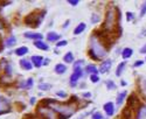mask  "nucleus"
I'll list each match as a JSON object with an SVG mask.
<instances>
[{
	"instance_id": "1",
	"label": "nucleus",
	"mask_w": 146,
	"mask_h": 119,
	"mask_svg": "<svg viewBox=\"0 0 146 119\" xmlns=\"http://www.w3.org/2000/svg\"><path fill=\"white\" fill-rule=\"evenodd\" d=\"M41 105L44 108H50L54 112L60 114V119H68L76 112V106L72 105L71 103H58L56 100H53L50 98H46L41 100Z\"/></svg>"
},
{
	"instance_id": "2",
	"label": "nucleus",
	"mask_w": 146,
	"mask_h": 119,
	"mask_svg": "<svg viewBox=\"0 0 146 119\" xmlns=\"http://www.w3.org/2000/svg\"><path fill=\"white\" fill-rule=\"evenodd\" d=\"M90 43V49H89V57H91L92 60H101L103 57L106 56L108 54V48L105 47V42L104 39L98 34H92L89 40Z\"/></svg>"
},
{
	"instance_id": "3",
	"label": "nucleus",
	"mask_w": 146,
	"mask_h": 119,
	"mask_svg": "<svg viewBox=\"0 0 146 119\" xmlns=\"http://www.w3.org/2000/svg\"><path fill=\"white\" fill-rule=\"evenodd\" d=\"M120 12L117 7L111 6L109 7V9L106 11L105 14V21L102 25V30H105V34H111L113 33V30L117 28V22H119L120 20Z\"/></svg>"
},
{
	"instance_id": "4",
	"label": "nucleus",
	"mask_w": 146,
	"mask_h": 119,
	"mask_svg": "<svg viewBox=\"0 0 146 119\" xmlns=\"http://www.w3.org/2000/svg\"><path fill=\"white\" fill-rule=\"evenodd\" d=\"M44 11H38V12H33V13L28 14L26 18H25V23L26 26H29L32 28H38L42 20L44 19Z\"/></svg>"
},
{
	"instance_id": "5",
	"label": "nucleus",
	"mask_w": 146,
	"mask_h": 119,
	"mask_svg": "<svg viewBox=\"0 0 146 119\" xmlns=\"http://www.w3.org/2000/svg\"><path fill=\"white\" fill-rule=\"evenodd\" d=\"M82 77H83V70H82V68L74 69V73H72L71 76H70V82H69L70 87H76L77 81L80 78H82Z\"/></svg>"
},
{
	"instance_id": "6",
	"label": "nucleus",
	"mask_w": 146,
	"mask_h": 119,
	"mask_svg": "<svg viewBox=\"0 0 146 119\" xmlns=\"http://www.w3.org/2000/svg\"><path fill=\"white\" fill-rule=\"evenodd\" d=\"M138 103H139V99L136 96V93H131L130 96H129V98L126 99V108H129L132 111L133 110H137Z\"/></svg>"
},
{
	"instance_id": "7",
	"label": "nucleus",
	"mask_w": 146,
	"mask_h": 119,
	"mask_svg": "<svg viewBox=\"0 0 146 119\" xmlns=\"http://www.w3.org/2000/svg\"><path fill=\"white\" fill-rule=\"evenodd\" d=\"M11 112V103L7 98L0 97V114H5Z\"/></svg>"
},
{
	"instance_id": "8",
	"label": "nucleus",
	"mask_w": 146,
	"mask_h": 119,
	"mask_svg": "<svg viewBox=\"0 0 146 119\" xmlns=\"http://www.w3.org/2000/svg\"><path fill=\"white\" fill-rule=\"evenodd\" d=\"M111 67H112V61H111V60L110 58L105 60V61H103L101 63V65H100V69H98L100 74H106L108 71L111 69Z\"/></svg>"
},
{
	"instance_id": "9",
	"label": "nucleus",
	"mask_w": 146,
	"mask_h": 119,
	"mask_svg": "<svg viewBox=\"0 0 146 119\" xmlns=\"http://www.w3.org/2000/svg\"><path fill=\"white\" fill-rule=\"evenodd\" d=\"M103 109H104V112L108 117H112L115 114V104L112 102H108L104 104L103 106Z\"/></svg>"
},
{
	"instance_id": "10",
	"label": "nucleus",
	"mask_w": 146,
	"mask_h": 119,
	"mask_svg": "<svg viewBox=\"0 0 146 119\" xmlns=\"http://www.w3.org/2000/svg\"><path fill=\"white\" fill-rule=\"evenodd\" d=\"M23 36L26 39H29V40H34V41H39V40H42L43 39V35L40 34V33H32V32H26L23 34Z\"/></svg>"
},
{
	"instance_id": "11",
	"label": "nucleus",
	"mask_w": 146,
	"mask_h": 119,
	"mask_svg": "<svg viewBox=\"0 0 146 119\" xmlns=\"http://www.w3.org/2000/svg\"><path fill=\"white\" fill-rule=\"evenodd\" d=\"M43 57L42 56H38V55H33L31 57V62L35 68H40L41 65H43Z\"/></svg>"
},
{
	"instance_id": "12",
	"label": "nucleus",
	"mask_w": 146,
	"mask_h": 119,
	"mask_svg": "<svg viewBox=\"0 0 146 119\" xmlns=\"http://www.w3.org/2000/svg\"><path fill=\"white\" fill-rule=\"evenodd\" d=\"M136 119H146V105H139L136 113Z\"/></svg>"
},
{
	"instance_id": "13",
	"label": "nucleus",
	"mask_w": 146,
	"mask_h": 119,
	"mask_svg": "<svg viewBox=\"0 0 146 119\" xmlns=\"http://www.w3.org/2000/svg\"><path fill=\"white\" fill-rule=\"evenodd\" d=\"M19 64H20L21 69H23V70H32V68H33L32 62L28 61V60H26V58L20 60V61H19Z\"/></svg>"
},
{
	"instance_id": "14",
	"label": "nucleus",
	"mask_w": 146,
	"mask_h": 119,
	"mask_svg": "<svg viewBox=\"0 0 146 119\" xmlns=\"http://www.w3.org/2000/svg\"><path fill=\"white\" fill-rule=\"evenodd\" d=\"M126 96H127V91H125V90H124V91H121V92H118V95H117V99H116V104H117V106H120L121 104L124 103Z\"/></svg>"
},
{
	"instance_id": "15",
	"label": "nucleus",
	"mask_w": 146,
	"mask_h": 119,
	"mask_svg": "<svg viewBox=\"0 0 146 119\" xmlns=\"http://www.w3.org/2000/svg\"><path fill=\"white\" fill-rule=\"evenodd\" d=\"M60 34L55 33V32H49L47 34V41L49 42H55V41H58L60 40Z\"/></svg>"
},
{
	"instance_id": "16",
	"label": "nucleus",
	"mask_w": 146,
	"mask_h": 119,
	"mask_svg": "<svg viewBox=\"0 0 146 119\" xmlns=\"http://www.w3.org/2000/svg\"><path fill=\"white\" fill-rule=\"evenodd\" d=\"M86 71L89 74V75H98V68H97L96 65H94V64H88L87 67H86Z\"/></svg>"
},
{
	"instance_id": "17",
	"label": "nucleus",
	"mask_w": 146,
	"mask_h": 119,
	"mask_svg": "<svg viewBox=\"0 0 146 119\" xmlns=\"http://www.w3.org/2000/svg\"><path fill=\"white\" fill-rule=\"evenodd\" d=\"M34 46H35L38 49H40V50H48V49H49V46H48L47 43H44L42 40L34 41Z\"/></svg>"
},
{
	"instance_id": "18",
	"label": "nucleus",
	"mask_w": 146,
	"mask_h": 119,
	"mask_svg": "<svg viewBox=\"0 0 146 119\" xmlns=\"http://www.w3.org/2000/svg\"><path fill=\"white\" fill-rule=\"evenodd\" d=\"M54 71H55V73H56L57 75H62V74H64L66 71H67V67H66V64L58 63V64H56V65H55Z\"/></svg>"
},
{
	"instance_id": "19",
	"label": "nucleus",
	"mask_w": 146,
	"mask_h": 119,
	"mask_svg": "<svg viewBox=\"0 0 146 119\" xmlns=\"http://www.w3.org/2000/svg\"><path fill=\"white\" fill-rule=\"evenodd\" d=\"M15 43H17V38L14 35H11V36L8 39H6V41H5V47L6 48H12Z\"/></svg>"
},
{
	"instance_id": "20",
	"label": "nucleus",
	"mask_w": 146,
	"mask_h": 119,
	"mask_svg": "<svg viewBox=\"0 0 146 119\" xmlns=\"http://www.w3.org/2000/svg\"><path fill=\"white\" fill-rule=\"evenodd\" d=\"M15 55L18 56H25L26 54H28V47L26 46H22V47H19V48L15 49Z\"/></svg>"
},
{
	"instance_id": "21",
	"label": "nucleus",
	"mask_w": 146,
	"mask_h": 119,
	"mask_svg": "<svg viewBox=\"0 0 146 119\" xmlns=\"http://www.w3.org/2000/svg\"><path fill=\"white\" fill-rule=\"evenodd\" d=\"M86 28H87V25L84 22H81L80 25H77V27L74 29V35H80V34H82L84 30H86Z\"/></svg>"
},
{
	"instance_id": "22",
	"label": "nucleus",
	"mask_w": 146,
	"mask_h": 119,
	"mask_svg": "<svg viewBox=\"0 0 146 119\" xmlns=\"http://www.w3.org/2000/svg\"><path fill=\"white\" fill-rule=\"evenodd\" d=\"M132 110H130L129 108H125L121 112V119H132Z\"/></svg>"
},
{
	"instance_id": "23",
	"label": "nucleus",
	"mask_w": 146,
	"mask_h": 119,
	"mask_svg": "<svg viewBox=\"0 0 146 119\" xmlns=\"http://www.w3.org/2000/svg\"><path fill=\"white\" fill-rule=\"evenodd\" d=\"M63 61L66 63H74V54H72L71 52H67L66 55L63 56Z\"/></svg>"
},
{
	"instance_id": "24",
	"label": "nucleus",
	"mask_w": 146,
	"mask_h": 119,
	"mask_svg": "<svg viewBox=\"0 0 146 119\" xmlns=\"http://www.w3.org/2000/svg\"><path fill=\"white\" fill-rule=\"evenodd\" d=\"M125 67H126V62H120V63L118 64V67H117V69H116V76H117V77L121 76V74H123Z\"/></svg>"
},
{
	"instance_id": "25",
	"label": "nucleus",
	"mask_w": 146,
	"mask_h": 119,
	"mask_svg": "<svg viewBox=\"0 0 146 119\" xmlns=\"http://www.w3.org/2000/svg\"><path fill=\"white\" fill-rule=\"evenodd\" d=\"M132 54H133V50L131 48H124L123 52H121V57H123L124 60H127L132 56Z\"/></svg>"
},
{
	"instance_id": "26",
	"label": "nucleus",
	"mask_w": 146,
	"mask_h": 119,
	"mask_svg": "<svg viewBox=\"0 0 146 119\" xmlns=\"http://www.w3.org/2000/svg\"><path fill=\"white\" fill-rule=\"evenodd\" d=\"M52 84L50 83H40L39 84V90H41V91H49L50 89H52Z\"/></svg>"
},
{
	"instance_id": "27",
	"label": "nucleus",
	"mask_w": 146,
	"mask_h": 119,
	"mask_svg": "<svg viewBox=\"0 0 146 119\" xmlns=\"http://www.w3.org/2000/svg\"><path fill=\"white\" fill-rule=\"evenodd\" d=\"M105 85H106V88H108V90H115L116 88H117V85L115 84V82L112 81V79H108L106 82H105Z\"/></svg>"
},
{
	"instance_id": "28",
	"label": "nucleus",
	"mask_w": 146,
	"mask_h": 119,
	"mask_svg": "<svg viewBox=\"0 0 146 119\" xmlns=\"http://www.w3.org/2000/svg\"><path fill=\"white\" fill-rule=\"evenodd\" d=\"M91 118H92V119H104L103 114H102L100 111H96V112H94V113H92V116H91Z\"/></svg>"
},
{
	"instance_id": "29",
	"label": "nucleus",
	"mask_w": 146,
	"mask_h": 119,
	"mask_svg": "<svg viewBox=\"0 0 146 119\" xmlns=\"http://www.w3.org/2000/svg\"><path fill=\"white\" fill-rule=\"evenodd\" d=\"M83 65H84V61H83V60H80V61H76V62L72 63V67H74V69H76V68H82Z\"/></svg>"
},
{
	"instance_id": "30",
	"label": "nucleus",
	"mask_w": 146,
	"mask_h": 119,
	"mask_svg": "<svg viewBox=\"0 0 146 119\" xmlns=\"http://www.w3.org/2000/svg\"><path fill=\"white\" fill-rule=\"evenodd\" d=\"M100 19H101V18H100L98 14H92L90 21H91V23H97V22H100Z\"/></svg>"
},
{
	"instance_id": "31",
	"label": "nucleus",
	"mask_w": 146,
	"mask_h": 119,
	"mask_svg": "<svg viewBox=\"0 0 146 119\" xmlns=\"http://www.w3.org/2000/svg\"><path fill=\"white\" fill-rule=\"evenodd\" d=\"M4 71H5V74L7 75V76H11L12 75V65L8 63L6 67H5V69H4Z\"/></svg>"
},
{
	"instance_id": "32",
	"label": "nucleus",
	"mask_w": 146,
	"mask_h": 119,
	"mask_svg": "<svg viewBox=\"0 0 146 119\" xmlns=\"http://www.w3.org/2000/svg\"><path fill=\"white\" fill-rule=\"evenodd\" d=\"M90 81L92 83H97V82H100V76L98 75H90Z\"/></svg>"
},
{
	"instance_id": "33",
	"label": "nucleus",
	"mask_w": 146,
	"mask_h": 119,
	"mask_svg": "<svg viewBox=\"0 0 146 119\" xmlns=\"http://www.w3.org/2000/svg\"><path fill=\"white\" fill-rule=\"evenodd\" d=\"M68 44V41H66V40H61V41H58L57 43H56V47L57 48H60V47H66Z\"/></svg>"
},
{
	"instance_id": "34",
	"label": "nucleus",
	"mask_w": 146,
	"mask_h": 119,
	"mask_svg": "<svg viewBox=\"0 0 146 119\" xmlns=\"http://www.w3.org/2000/svg\"><path fill=\"white\" fill-rule=\"evenodd\" d=\"M145 14H146V3H144L140 8V17H144Z\"/></svg>"
},
{
	"instance_id": "35",
	"label": "nucleus",
	"mask_w": 146,
	"mask_h": 119,
	"mask_svg": "<svg viewBox=\"0 0 146 119\" xmlns=\"http://www.w3.org/2000/svg\"><path fill=\"white\" fill-rule=\"evenodd\" d=\"M133 18H135V14H133L132 12H127V13H126V20L127 21H132Z\"/></svg>"
},
{
	"instance_id": "36",
	"label": "nucleus",
	"mask_w": 146,
	"mask_h": 119,
	"mask_svg": "<svg viewBox=\"0 0 146 119\" xmlns=\"http://www.w3.org/2000/svg\"><path fill=\"white\" fill-rule=\"evenodd\" d=\"M33 85V78H28L26 81V89H31Z\"/></svg>"
},
{
	"instance_id": "37",
	"label": "nucleus",
	"mask_w": 146,
	"mask_h": 119,
	"mask_svg": "<svg viewBox=\"0 0 146 119\" xmlns=\"http://www.w3.org/2000/svg\"><path fill=\"white\" fill-rule=\"evenodd\" d=\"M56 96H58V97H61V98H66V97H67V93H66L64 91H57V92H56Z\"/></svg>"
},
{
	"instance_id": "38",
	"label": "nucleus",
	"mask_w": 146,
	"mask_h": 119,
	"mask_svg": "<svg viewBox=\"0 0 146 119\" xmlns=\"http://www.w3.org/2000/svg\"><path fill=\"white\" fill-rule=\"evenodd\" d=\"M78 0H68V4L71 5V6H77L78 5Z\"/></svg>"
},
{
	"instance_id": "39",
	"label": "nucleus",
	"mask_w": 146,
	"mask_h": 119,
	"mask_svg": "<svg viewBox=\"0 0 146 119\" xmlns=\"http://www.w3.org/2000/svg\"><path fill=\"white\" fill-rule=\"evenodd\" d=\"M82 97H84V98H91V92H84V93H82Z\"/></svg>"
},
{
	"instance_id": "40",
	"label": "nucleus",
	"mask_w": 146,
	"mask_h": 119,
	"mask_svg": "<svg viewBox=\"0 0 146 119\" xmlns=\"http://www.w3.org/2000/svg\"><path fill=\"white\" fill-rule=\"evenodd\" d=\"M143 64H144V61H140V60H139V61H136L135 67L137 68V67H140V65H143Z\"/></svg>"
},
{
	"instance_id": "41",
	"label": "nucleus",
	"mask_w": 146,
	"mask_h": 119,
	"mask_svg": "<svg viewBox=\"0 0 146 119\" xmlns=\"http://www.w3.org/2000/svg\"><path fill=\"white\" fill-rule=\"evenodd\" d=\"M140 54H146V44H144L140 48Z\"/></svg>"
},
{
	"instance_id": "42",
	"label": "nucleus",
	"mask_w": 146,
	"mask_h": 119,
	"mask_svg": "<svg viewBox=\"0 0 146 119\" xmlns=\"http://www.w3.org/2000/svg\"><path fill=\"white\" fill-rule=\"evenodd\" d=\"M49 64V58H44L43 60V65H48Z\"/></svg>"
},
{
	"instance_id": "43",
	"label": "nucleus",
	"mask_w": 146,
	"mask_h": 119,
	"mask_svg": "<svg viewBox=\"0 0 146 119\" xmlns=\"http://www.w3.org/2000/svg\"><path fill=\"white\" fill-rule=\"evenodd\" d=\"M5 28V25H4V22H3V20L1 19H0V30H1V29H4Z\"/></svg>"
},
{
	"instance_id": "44",
	"label": "nucleus",
	"mask_w": 146,
	"mask_h": 119,
	"mask_svg": "<svg viewBox=\"0 0 146 119\" xmlns=\"http://www.w3.org/2000/svg\"><path fill=\"white\" fill-rule=\"evenodd\" d=\"M141 84H143V89H144V91L146 92V79H144V81H143Z\"/></svg>"
},
{
	"instance_id": "45",
	"label": "nucleus",
	"mask_w": 146,
	"mask_h": 119,
	"mask_svg": "<svg viewBox=\"0 0 146 119\" xmlns=\"http://www.w3.org/2000/svg\"><path fill=\"white\" fill-rule=\"evenodd\" d=\"M87 114H88V113H82V114H81V116H80V117H77V118H76V119H84V117H86V116H87Z\"/></svg>"
},
{
	"instance_id": "46",
	"label": "nucleus",
	"mask_w": 146,
	"mask_h": 119,
	"mask_svg": "<svg viewBox=\"0 0 146 119\" xmlns=\"http://www.w3.org/2000/svg\"><path fill=\"white\" fill-rule=\"evenodd\" d=\"M35 103H36V98H35V97H32V98H31V104L33 105V104H35Z\"/></svg>"
},
{
	"instance_id": "47",
	"label": "nucleus",
	"mask_w": 146,
	"mask_h": 119,
	"mask_svg": "<svg viewBox=\"0 0 146 119\" xmlns=\"http://www.w3.org/2000/svg\"><path fill=\"white\" fill-rule=\"evenodd\" d=\"M69 22H70V21H69V20H67V21H66V22H64V25H63V28H67V27H68V26H69Z\"/></svg>"
},
{
	"instance_id": "48",
	"label": "nucleus",
	"mask_w": 146,
	"mask_h": 119,
	"mask_svg": "<svg viewBox=\"0 0 146 119\" xmlns=\"http://www.w3.org/2000/svg\"><path fill=\"white\" fill-rule=\"evenodd\" d=\"M3 5H11L12 4V1H7V3H1Z\"/></svg>"
},
{
	"instance_id": "49",
	"label": "nucleus",
	"mask_w": 146,
	"mask_h": 119,
	"mask_svg": "<svg viewBox=\"0 0 146 119\" xmlns=\"http://www.w3.org/2000/svg\"><path fill=\"white\" fill-rule=\"evenodd\" d=\"M120 84L124 87V85H126V82H125V81H121V83H120Z\"/></svg>"
},
{
	"instance_id": "50",
	"label": "nucleus",
	"mask_w": 146,
	"mask_h": 119,
	"mask_svg": "<svg viewBox=\"0 0 146 119\" xmlns=\"http://www.w3.org/2000/svg\"><path fill=\"white\" fill-rule=\"evenodd\" d=\"M41 119H47V118H46V117H43V116H42V117H41Z\"/></svg>"
},
{
	"instance_id": "51",
	"label": "nucleus",
	"mask_w": 146,
	"mask_h": 119,
	"mask_svg": "<svg viewBox=\"0 0 146 119\" xmlns=\"http://www.w3.org/2000/svg\"><path fill=\"white\" fill-rule=\"evenodd\" d=\"M145 61H146V60H145Z\"/></svg>"
}]
</instances>
